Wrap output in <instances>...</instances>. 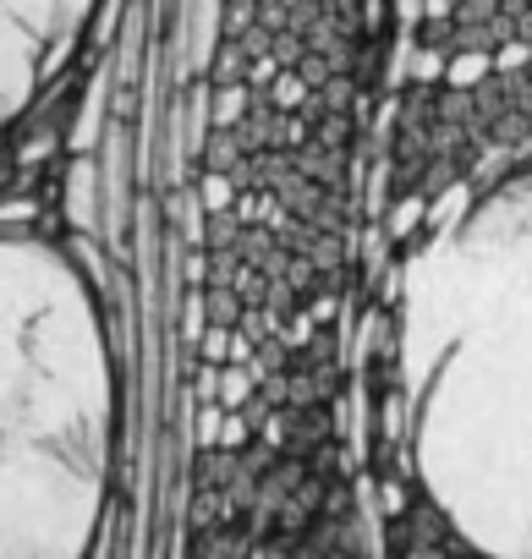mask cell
<instances>
[{
    "label": "cell",
    "instance_id": "3",
    "mask_svg": "<svg viewBox=\"0 0 532 559\" xmlns=\"http://www.w3.org/2000/svg\"><path fill=\"white\" fill-rule=\"evenodd\" d=\"M99 0H0V132L23 121L78 56Z\"/></svg>",
    "mask_w": 532,
    "mask_h": 559
},
{
    "label": "cell",
    "instance_id": "2",
    "mask_svg": "<svg viewBox=\"0 0 532 559\" xmlns=\"http://www.w3.org/2000/svg\"><path fill=\"white\" fill-rule=\"evenodd\" d=\"M116 455V357L72 258L0 230V559H88Z\"/></svg>",
    "mask_w": 532,
    "mask_h": 559
},
{
    "label": "cell",
    "instance_id": "1",
    "mask_svg": "<svg viewBox=\"0 0 532 559\" xmlns=\"http://www.w3.org/2000/svg\"><path fill=\"white\" fill-rule=\"evenodd\" d=\"M406 455L488 559H532V170L434 230L395 297Z\"/></svg>",
    "mask_w": 532,
    "mask_h": 559
}]
</instances>
